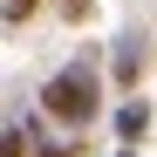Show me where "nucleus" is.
Masks as SVG:
<instances>
[{
	"mask_svg": "<svg viewBox=\"0 0 157 157\" xmlns=\"http://www.w3.org/2000/svg\"><path fill=\"white\" fill-rule=\"evenodd\" d=\"M41 14V0H7V28H21V21H34Z\"/></svg>",
	"mask_w": 157,
	"mask_h": 157,
	"instance_id": "4",
	"label": "nucleus"
},
{
	"mask_svg": "<svg viewBox=\"0 0 157 157\" xmlns=\"http://www.w3.org/2000/svg\"><path fill=\"white\" fill-rule=\"evenodd\" d=\"M62 21H75V28H82V21H96V0H68V7H62Z\"/></svg>",
	"mask_w": 157,
	"mask_h": 157,
	"instance_id": "5",
	"label": "nucleus"
},
{
	"mask_svg": "<svg viewBox=\"0 0 157 157\" xmlns=\"http://www.w3.org/2000/svg\"><path fill=\"white\" fill-rule=\"evenodd\" d=\"M41 109L55 116L62 130H89L102 116V82H96V48H82L68 68H55L41 82Z\"/></svg>",
	"mask_w": 157,
	"mask_h": 157,
	"instance_id": "1",
	"label": "nucleus"
},
{
	"mask_svg": "<svg viewBox=\"0 0 157 157\" xmlns=\"http://www.w3.org/2000/svg\"><path fill=\"white\" fill-rule=\"evenodd\" d=\"M116 157H137V150H116Z\"/></svg>",
	"mask_w": 157,
	"mask_h": 157,
	"instance_id": "7",
	"label": "nucleus"
},
{
	"mask_svg": "<svg viewBox=\"0 0 157 157\" xmlns=\"http://www.w3.org/2000/svg\"><path fill=\"white\" fill-rule=\"evenodd\" d=\"M34 157H82V144H34Z\"/></svg>",
	"mask_w": 157,
	"mask_h": 157,
	"instance_id": "6",
	"label": "nucleus"
},
{
	"mask_svg": "<svg viewBox=\"0 0 157 157\" xmlns=\"http://www.w3.org/2000/svg\"><path fill=\"white\" fill-rule=\"evenodd\" d=\"M62 7H68V0H62Z\"/></svg>",
	"mask_w": 157,
	"mask_h": 157,
	"instance_id": "8",
	"label": "nucleus"
},
{
	"mask_svg": "<svg viewBox=\"0 0 157 157\" xmlns=\"http://www.w3.org/2000/svg\"><path fill=\"white\" fill-rule=\"evenodd\" d=\"M144 75H150V34H144V28H123V34L109 41V82H116V96H123V102L144 96Z\"/></svg>",
	"mask_w": 157,
	"mask_h": 157,
	"instance_id": "2",
	"label": "nucleus"
},
{
	"mask_svg": "<svg viewBox=\"0 0 157 157\" xmlns=\"http://www.w3.org/2000/svg\"><path fill=\"white\" fill-rule=\"evenodd\" d=\"M150 123H157V109L144 96H130V102H116V137H123V150H144V137H150Z\"/></svg>",
	"mask_w": 157,
	"mask_h": 157,
	"instance_id": "3",
	"label": "nucleus"
}]
</instances>
